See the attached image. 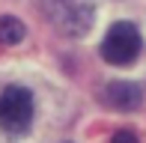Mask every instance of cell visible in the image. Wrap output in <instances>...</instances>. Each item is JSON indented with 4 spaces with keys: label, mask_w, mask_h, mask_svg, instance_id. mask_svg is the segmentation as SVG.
Returning a JSON list of instances; mask_svg holds the SVG:
<instances>
[{
    "label": "cell",
    "mask_w": 146,
    "mask_h": 143,
    "mask_svg": "<svg viewBox=\"0 0 146 143\" xmlns=\"http://www.w3.org/2000/svg\"><path fill=\"white\" fill-rule=\"evenodd\" d=\"M33 122V95L24 87H6L0 93V128L9 134H24Z\"/></svg>",
    "instance_id": "3"
},
{
    "label": "cell",
    "mask_w": 146,
    "mask_h": 143,
    "mask_svg": "<svg viewBox=\"0 0 146 143\" xmlns=\"http://www.w3.org/2000/svg\"><path fill=\"white\" fill-rule=\"evenodd\" d=\"M104 101H108L110 107H116V110H134L140 105V89H137L134 83H125V81L110 83V87L104 89Z\"/></svg>",
    "instance_id": "4"
},
{
    "label": "cell",
    "mask_w": 146,
    "mask_h": 143,
    "mask_svg": "<svg viewBox=\"0 0 146 143\" xmlns=\"http://www.w3.org/2000/svg\"><path fill=\"white\" fill-rule=\"evenodd\" d=\"M21 39H24V24L18 21V18H12V15L0 18V42L3 45H15V42H21Z\"/></svg>",
    "instance_id": "5"
},
{
    "label": "cell",
    "mask_w": 146,
    "mask_h": 143,
    "mask_svg": "<svg viewBox=\"0 0 146 143\" xmlns=\"http://www.w3.org/2000/svg\"><path fill=\"white\" fill-rule=\"evenodd\" d=\"M110 143H137V137H134L131 131H116V134H113V140H110Z\"/></svg>",
    "instance_id": "6"
},
{
    "label": "cell",
    "mask_w": 146,
    "mask_h": 143,
    "mask_svg": "<svg viewBox=\"0 0 146 143\" xmlns=\"http://www.w3.org/2000/svg\"><path fill=\"white\" fill-rule=\"evenodd\" d=\"M42 12L66 36H84L92 27L96 3L92 0H42Z\"/></svg>",
    "instance_id": "1"
},
{
    "label": "cell",
    "mask_w": 146,
    "mask_h": 143,
    "mask_svg": "<svg viewBox=\"0 0 146 143\" xmlns=\"http://www.w3.org/2000/svg\"><path fill=\"white\" fill-rule=\"evenodd\" d=\"M140 48H143L140 30H137L134 24H128V21H119V24H113V27L108 30V36H104L102 57L110 66H131V63L137 60V54H140Z\"/></svg>",
    "instance_id": "2"
}]
</instances>
